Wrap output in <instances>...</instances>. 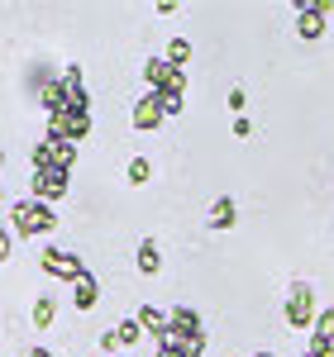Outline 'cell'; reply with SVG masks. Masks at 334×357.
Wrapping results in <instances>:
<instances>
[{
    "mask_svg": "<svg viewBox=\"0 0 334 357\" xmlns=\"http://www.w3.org/2000/svg\"><path fill=\"white\" fill-rule=\"evenodd\" d=\"M10 224H15L24 238H38V234H48L57 220H53V210H48L43 200H34V195H29V200H20V205L10 210Z\"/></svg>",
    "mask_w": 334,
    "mask_h": 357,
    "instance_id": "cell-1",
    "label": "cell"
},
{
    "mask_svg": "<svg viewBox=\"0 0 334 357\" xmlns=\"http://www.w3.org/2000/svg\"><path fill=\"white\" fill-rule=\"evenodd\" d=\"M172 86L187 91V72L172 67L167 57H148V62H143V96H158V91H172Z\"/></svg>",
    "mask_w": 334,
    "mask_h": 357,
    "instance_id": "cell-2",
    "label": "cell"
},
{
    "mask_svg": "<svg viewBox=\"0 0 334 357\" xmlns=\"http://www.w3.org/2000/svg\"><path fill=\"white\" fill-rule=\"evenodd\" d=\"M315 319H320L315 291H310V281H296L291 296H286V324H291V329H315Z\"/></svg>",
    "mask_w": 334,
    "mask_h": 357,
    "instance_id": "cell-3",
    "label": "cell"
},
{
    "mask_svg": "<svg viewBox=\"0 0 334 357\" xmlns=\"http://www.w3.org/2000/svg\"><path fill=\"white\" fill-rule=\"evenodd\" d=\"M86 134H91V114H86V110H57V114H48V138L82 143Z\"/></svg>",
    "mask_w": 334,
    "mask_h": 357,
    "instance_id": "cell-4",
    "label": "cell"
},
{
    "mask_svg": "<svg viewBox=\"0 0 334 357\" xmlns=\"http://www.w3.org/2000/svg\"><path fill=\"white\" fill-rule=\"evenodd\" d=\"M67 186H72V172H67V167H43V172H34V200H43V205L62 200Z\"/></svg>",
    "mask_w": 334,
    "mask_h": 357,
    "instance_id": "cell-5",
    "label": "cell"
},
{
    "mask_svg": "<svg viewBox=\"0 0 334 357\" xmlns=\"http://www.w3.org/2000/svg\"><path fill=\"white\" fill-rule=\"evenodd\" d=\"M43 272L57 276V281H77V276H86V267H82V257H72L62 248H43Z\"/></svg>",
    "mask_w": 334,
    "mask_h": 357,
    "instance_id": "cell-6",
    "label": "cell"
},
{
    "mask_svg": "<svg viewBox=\"0 0 334 357\" xmlns=\"http://www.w3.org/2000/svg\"><path fill=\"white\" fill-rule=\"evenodd\" d=\"M167 338H182V343H205L201 338V314L196 310H172V329H167Z\"/></svg>",
    "mask_w": 334,
    "mask_h": 357,
    "instance_id": "cell-7",
    "label": "cell"
},
{
    "mask_svg": "<svg viewBox=\"0 0 334 357\" xmlns=\"http://www.w3.org/2000/svg\"><path fill=\"white\" fill-rule=\"evenodd\" d=\"M96 301H101V281L86 272L72 281V310H96Z\"/></svg>",
    "mask_w": 334,
    "mask_h": 357,
    "instance_id": "cell-8",
    "label": "cell"
},
{
    "mask_svg": "<svg viewBox=\"0 0 334 357\" xmlns=\"http://www.w3.org/2000/svg\"><path fill=\"white\" fill-rule=\"evenodd\" d=\"M325 20H330V15H320V10H296V33H301V38H306V43H315V38H325Z\"/></svg>",
    "mask_w": 334,
    "mask_h": 357,
    "instance_id": "cell-9",
    "label": "cell"
},
{
    "mask_svg": "<svg viewBox=\"0 0 334 357\" xmlns=\"http://www.w3.org/2000/svg\"><path fill=\"white\" fill-rule=\"evenodd\" d=\"M163 119H167V114H163V105H158L153 96H143L139 105H134V129H139V134H148V129H158Z\"/></svg>",
    "mask_w": 334,
    "mask_h": 357,
    "instance_id": "cell-10",
    "label": "cell"
},
{
    "mask_svg": "<svg viewBox=\"0 0 334 357\" xmlns=\"http://www.w3.org/2000/svg\"><path fill=\"white\" fill-rule=\"evenodd\" d=\"M134 319H139V324H143L148 333H153L158 343H163V338H167V329H172V314H163V310H153V305H143V310L134 314Z\"/></svg>",
    "mask_w": 334,
    "mask_h": 357,
    "instance_id": "cell-11",
    "label": "cell"
},
{
    "mask_svg": "<svg viewBox=\"0 0 334 357\" xmlns=\"http://www.w3.org/2000/svg\"><path fill=\"white\" fill-rule=\"evenodd\" d=\"M234 220H239V205H234L229 195H220V200L210 205V224H215V229H234Z\"/></svg>",
    "mask_w": 334,
    "mask_h": 357,
    "instance_id": "cell-12",
    "label": "cell"
},
{
    "mask_svg": "<svg viewBox=\"0 0 334 357\" xmlns=\"http://www.w3.org/2000/svg\"><path fill=\"white\" fill-rule=\"evenodd\" d=\"M205 343H182V338H163L158 343V357H201Z\"/></svg>",
    "mask_w": 334,
    "mask_h": 357,
    "instance_id": "cell-13",
    "label": "cell"
},
{
    "mask_svg": "<svg viewBox=\"0 0 334 357\" xmlns=\"http://www.w3.org/2000/svg\"><path fill=\"white\" fill-rule=\"evenodd\" d=\"M43 110H48V114L67 110V86H62V77H57V82H48V86H43Z\"/></svg>",
    "mask_w": 334,
    "mask_h": 357,
    "instance_id": "cell-14",
    "label": "cell"
},
{
    "mask_svg": "<svg viewBox=\"0 0 334 357\" xmlns=\"http://www.w3.org/2000/svg\"><path fill=\"white\" fill-rule=\"evenodd\" d=\"M53 319H57V301L53 296H38L34 301V329H48Z\"/></svg>",
    "mask_w": 334,
    "mask_h": 357,
    "instance_id": "cell-15",
    "label": "cell"
},
{
    "mask_svg": "<svg viewBox=\"0 0 334 357\" xmlns=\"http://www.w3.org/2000/svg\"><path fill=\"white\" fill-rule=\"evenodd\" d=\"M158 267H163V257H158V243H153V238H143V243H139V272H143V276H153Z\"/></svg>",
    "mask_w": 334,
    "mask_h": 357,
    "instance_id": "cell-16",
    "label": "cell"
},
{
    "mask_svg": "<svg viewBox=\"0 0 334 357\" xmlns=\"http://www.w3.org/2000/svg\"><path fill=\"white\" fill-rule=\"evenodd\" d=\"M182 96H187V91H182V86H172V91H158L153 100L163 105V114H182Z\"/></svg>",
    "mask_w": 334,
    "mask_h": 357,
    "instance_id": "cell-17",
    "label": "cell"
},
{
    "mask_svg": "<svg viewBox=\"0 0 334 357\" xmlns=\"http://www.w3.org/2000/svg\"><path fill=\"white\" fill-rule=\"evenodd\" d=\"M167 62H172V67H187V57H191V43H187V38H172V43H167Z\"/></svg>",
    "mask_w": 334,
    "mask_h": 357,
    "instance_id": "cell-18",
    "label": "cell"
},
{
    "mask_svg": "<svg viewBox=\"0 0 334 357\" xmlns=\"http://www.w3.org/2000/svg\"><path fill=\"white\" fill-rule=\"evenodd\" d=\"M115 338H119V348H129V343H139V338H143V324H139V319H124V324L115 329Z\"/></svg>",
    "mask_w": 334,
    "mask_h": 357,
    "instance_id": "cell-19",
    "label": "cell"
},
{
    "mask_svg": "<svg viewBox=\"0 0 334 357\" xmlns=\"http://www.w3.org/2000/svg\"><path fill=\"white\" fill-rule=\"evenodd\" d=\"M153 181V167H148V158H134L129 162V186H148Z\"/></svg>",
    "mask_w": 334,
    "mask_h": 357,
    "instance_id": "cell-20",
    "label": "cell"
},
{
    "mask_svg": "<svg viewBox=\"0 0 334 357\" xmlns=\"http://www.w3.org/2000/svg\"><path fill=\"white\" fill-rule=\"evenodd\" d=\"M96 343H101V348H106V353H119V338H115V329H110V333H101V338H96Z\"/></svg>",
    "mask_w": 334,
    "mask_h": 357,
    "instance_id": "cell-21",
    "label": "cell"
},
{
    "mask_svg": "<svg viewBox=\"0 0 334 357\" xmlns=\"http://www.w3.org/2000/svg\"><path fill=\"white\" fill-rule=\"evenodd\" d=\"M249 134H253V124L244 119V114H239V119H234V138H249Z\"/></svg>",
    "mask_w": 334,
    "mask_h": 357,
    "instance_id": "cell-22",
    "label": "cell"
},
{
    "mask_svg": "<svg viewBox=\"0 0 334 357\" xmlns=\"http://www.w3.org/2000/svg\"><path fill=\"white\" fill-rule=\"evenodd\" d=\"M24 357H53V353H48V348H29Z\"/></svg>",
    "mask_w": 334,
    "mask_h": 357,
    "instance_id": "cell-23",
    "label": "cell"
},
{
    "mask_svg": "<svg viewBox=\"0 0 334 357\" xmlns=\"http://www.w3.org/2000/svg\"><path fill=\"white\" fill-rule=\"evenodd\" d=\"M253 357H273V353H253Z\"/></svg>",
    "mask_w": 334,
    "mask_h": 357,
    "instance_id": "cell-24",
    "label": "cell"
},
{
    "mask_svg": "<svg viewBox=\"0 0 334 357\" xmlns=\"http://www.w3.org/2000/svg\"><path fill=\"white\" fill-rule=\"evenodd\" d=\"M306 357H320V353H306Z\"/></svg>",
    "mask_w": 334,
    "mask_h": 357,
    "instance_id": "cell-25",
    "label": "cell"
},
{
    "mask_svg": "<svg viewBox=\"0 0 334 357\" xmlns=\"http://www.w3.org/2000/svg\"><path fill=\"white\" fill-rule=\"evenodd\" d=\"M119 357H124V353H119Z\"/></svg>",
    "mask_w": 334,
    "mask_h": 357,
    "instance_id": "cell-26",
    "label": "cell"
}]
</instances>
